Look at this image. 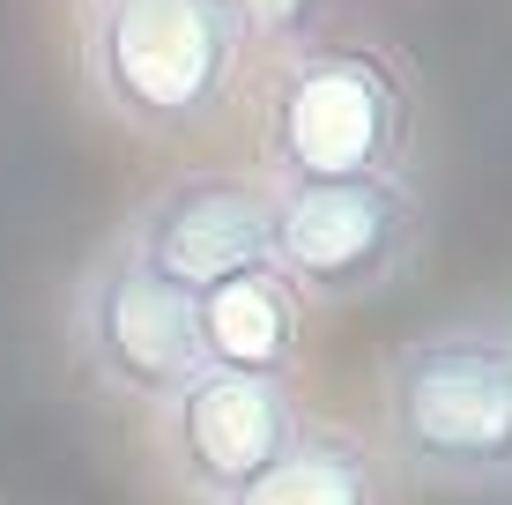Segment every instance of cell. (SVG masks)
<instances>
[{
	"label": "cell",
	"instance_id": "cell-5",
	"mask_svg": "<svg viewBox=\"0 0 512 505\" xmlns=\"http://www.w3.org/2000/svg\"><path fill=\"white\" fill-rule=\"evenodd\" d=\"M67 335L75 357L90 364V379L119 402L164 409L201 364V327H193V298L171 283H156L149 268L112 246L82 268L75 298H67Z\"/></svg>",
	"mask_w": 512,
	"mask_h": 505
},
{
	"label": "cell",
	"instance_id": "cell-7",
	"mask_svg": "<svg viewBox=\"0 0 512 505\" xmlns=\"http://www.w3.org/2000/svg\"><path fill=\"white\" fill-rule=\"evenodd\" d=\"M112 246H127L156 283L201 298L245 268H275V186L253 171H186L134 208Z\"/></svg>",
	"mask_w": 512,
	"mask_h": 505
},
{
	"label": "cell",
	"instance_id": "cell-9",
	"mask_svg": "<svg viewBox=\"0 0 512 505\" xmlns=\"http://www.w3.org/2000/svg\"><path fill=\"white\" fill-rule=\"evenodd\" d=\"M223 505H386V454L342 424H305L268 476H253Z\"/></svg>",
	"mask_w": 512,
	"mask_h": 505
},
{
	"label": "cell",
	"instance_id": "cell-1",
	"mask_svg": "<svg viewBox=\"0 0 512 505\" xmlns=\"http://www.w3.org/2000/svg\"><path fill=\"white\" fill-rule=\"evenodd\" d=\"M253 45L245 0H90L82 75L134 134H193L231 104Z\"/></svg>",
	"mask_w": 512,
	"mask_h": 505
},
{
	"label": "cell",
	"instance_id": "cell-2",
	"mask_svg": "<svg viewBox=\"0 0 512 505\" xmlns=\"http://www.w3.org/2000/svg\"><path fill=\"white\" fill-rule=\"evenodd\" d=\"M386 461L431 491H512V342L431 327L401 342L379 387Z\"/></svg>",
	"mask_w": 512,
	"mask_h": 505
},
{
	"label": "cell",
	"instance_id": "cell-8",
	"mask_svg": "<svg viewBox=\"0 0 512 505\" xmlns=\"http://www.w3.org/2000/svg\"><path fill=\"white\" fill-rule=\"evenodd\" d=\"M193 327H201V364H216V372L290 379L305 357V298L290 290L282 268H245L231 283L201 290Z\"/></svg>",
	"mask_w": 512,
	"mask_h": 505
},
{
	"label": "cell",
	"instance_id": "cell-4",
	"mask_svg": "<svg viewBox=\"0 0 512 505\" xmlns=\"http://www.w3.org/2000/svg\"><path fill=\"white\" fill-rule=\"evenodd\" d=\"M423 253V201L409 179L275 186V268L305 305H357L394 290Z\"/></svg>",
	"mask_w": 512,
	"mask_h": 505
},
{
	"label": "cell",
	"instance_id": "cell-3",
	"mask_svg": "<svg viewBox=\"0 0 512 505\" xmlns=\"http://www.w3.org/2000/svg\"><path fill=\"white\" fill-rule=\"evenodd\" d=\"M416 104L401 67L372 45H305L275 67L260 97V164L268 186L394 179L409 156Z\"/></svg>",
	"mask_w": 512,
	"mask_h": 505
},
{
	"label": "cell",
	"instance_id": "cell-10",
	"mask_svg": "<svg viewBox=\"0 0 512 505\" xmlns=\"http://www.w3.org/2000/svg\"><path fill=\"white\" fill-rule=\"evenodd\" d=\"M505 342H512V327H505Z\"/></svg>",
	"mask_w": 512,
	"mask_h": 505
},
{
	"label": "cell",
	"instance_id": "cell-6",
	"mask_svg": "<svg viewBox=\"0 0 512 505\" xmlns=\"http://www.w3.org/2000/svg\"><path fill=\"white\" fill-rule=\"evenodd\" d=\"M305 424L312 416L290 379H253V372H216L208 364L156 409V446L171 461V483L193 505H223L253 476H268Z\"/></svg>",
	"mask_w": 512,
	"mask_h": 505
}]
</instances>
